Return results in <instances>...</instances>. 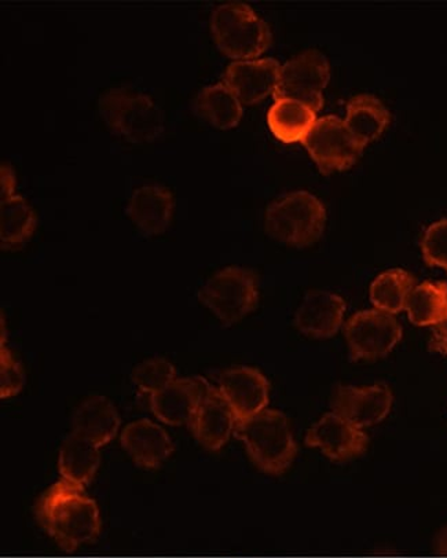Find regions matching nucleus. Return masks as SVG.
Listing matches in <instances>:
<instances>
[{
  "instance_id": "obj_1",
  "label": "nucleus",
  "mask_w": 447,
  "mask_h": 558,
  "mask_svg": "<svg viewBox=\"0 0 447 558\" xmlns=\"http://www.w3.org/2000/svg\"><path fill=\"white\" fill-rule=\"evenodd\" d=\"M83 492L61 478L36 504L39 524L68 553L92 544L101 533L98 505Z\"/></svg>"
},
{
  "instance_id": "obj_2",
  "label": "nucleus",
  "mask_w": 447,
  "mask_h": 558,
  "mask_svg": "<svg viewBox=\"0 0 447 558\" xmlns=\"http://www.w3.org/2000/svg\"><path fill=\"white\" fill-rule=\"evenodd\" d=\"M237 438L261 471L268 475H282L298 454L291 424L278 410L266 409L235 426Z\"/></svg>"
},
{
  "instance_id": "obj_3",
  "label": "nucleus",
  "mask_w": 447,
  "mask_h": 558,
  "mask_svg": "<svg viewBox=\"0 0 447 558\" xmlns=\"http://www.w3.org/2000/svg\"><path fill=\"white\" fill-rule=\"evenodd\" d=\"M215 41L226 56L235 60L257 58L270 46V25L249 3L230 0L218 4L209 17Z\"/></svg>"
},
{
  "instance_id": "obj_4",
  "label": "nucleus",
  "mask_w": 447,
  "mask_h": 558,
  "mask_svg": "<svg viewBox=\"0 0 447 558\" xmlns=\"http://www.w3.org/2000/svg\"><path fill=\"white\" fill-rule=\"evenodd\" d=\"M326 208L315 194L294 191L282 194L267 205V233L288 245L306 246L323 234Z\"/></svg>"
},
{
  "instance_id": "obj_5",
  "label": "nucleus",
  "mask_w": 447,
  "mask_h": 558,
  "mask_svg": "<svg viewBox=\"0 0 447 558\" xmlns=\"http://www.w3.org/2000/svg\"><path fill=\"white\" fill-rule=\"evenodd\" d=\"M99 110L109 128L130 141H152L165 131L161 108L154 98L138 89H107L99 98Z\"/></svg>"
},
{
  "instance_id": "obj_6",
  "label": "nucleus",
  "mask_w": 447,
  "mask_h": 558,
  "mask_svg": "<svg viewBox=\"0 0 447 558\" xmlns=\"http://www.w3.org/2000/svg\"><path fill=\"white\" fill-rule=\"evenodd\" d=\"M198 299L225 325H233L254 312L259 302V281L249 268L226 267L205 282Z\"/></svg>"
},
{
  "instance_id": "obj_7",
  "label": "nucleus",
  "mask_w": 447,
  "mask_h": 558,
  "mask_svg": "<svg viewBox=\"0 0 447 558\" xmlns=\"http://www.w3.org/2000/svg\"><path fill=\"white\" fill-rule=\"evenodd\" d=\"M329 77L330 64L324 52L303 50L281 65L275 98L298 99L318 112L324 105V88Z\"/></svg>"
},
{
  "instance_id": "obj_8",
  "label": "nucleus",
  "mask_w": 447,
  "mask_h": 558,
  "mask_svg": "<svg viewBox=\"0 0 447 558\" xmlns=\"http://www.w3.org/2000/svg\"><path fill=\"white\" fill-rule=\"evenodd\" d=\"M302 142L324 173L346 170L364 150V145L347 128L346 121L335 114L315 120Z\"/></svg>"
},
{
  "instance_id": "obj_9",
  "label": "nucleus",
  "mask_w": 447,
  "mask_h": 558,
  "mask_svg": "<svg viewBox=\"0 0 447 558\" xmlns=\"http://www.w3.org/2000/svg\"><path fill=\"white\" fill-rule=\"evenodd\" d=\"M345 335L352 361L380 360L402 339V326L392 314L364 310L352 315Z\"/></svg>"
},
{
  "instance_id": "obj_10",
  "label": "nucleus",
  "mask_w": 447,
  "mask_h": 558,
  "mask_svg": "<svg viewBox=\"0 0 447 558\" xmlns=\"http://www.w3.org/2000/svg\"><path fill=\"white\" fill-rule=\"evenodd\" d=\"M218 389L233 410L237 423L266 410L270 400V384L265 375L254 367L229 368L220 376Z\"/></svg>"
},
{
  "instance_id": "obj_11",
  "label": "nucleus",
  "mask_w": 447,
  "mask_h": 558,
  "mask_svg": "<svg viewBox=\"0 0 447 558\" xmlns=\"http://www.w3.org/2000/svg\"><path fill=\"white\" fill-rule=\"evenodd\" d=\"M392 402L391 389L383 383L371 387L340 386L334 393L333 409L362 429L382 423L390 413Z\"/></svg>"
},
{
  "instance_id": "obj_12",
  "label": "nucleus",
  "mask_w": 447,
  "mask_h": 558,
  "mask_svg": "<svg viewBox=\"0 0 447 558\" xmlns=\"http://www.w3.org/2000/svg\"><path fill=\"white\" fill-rule=\"evenodd\" d=\"M212 389L203 377L176 378L162 391L152 395V412L167 425H191Z\"/></svg>"
},
{
  "instance_id": "obj_13",
  "label": "nucleus",
  "mask_w": 447,
  "mask_h": 558,
  "mask_svg": "<svg viewBox=\"0 0 447 558\" xmlns=\"http://www.w3.org/2000/svg\"><path fill=\"white\" fill-rule=\"evenodd\" d=\"M306 445L319 449L329 460L345 462L364 454L367 436L350 421L333 412L326 413L309 429Z\"/></svg>"
},
{
  "instance_id": "obj_14",
  "label": "nucleus",
  "mask_w": 447,
  "mask_h": 558,
  "mask_svg": "<svg viewBox=\"0 0 447 558\" xmlns=\"http://www.w3.org/2000/svg\"><path fill=\"white\" fill-rule=\"evenodd\" d=\"M281 64L273 57L235 60L226 68L222 82L233 89L241 102L255 104L275 94Z\"/></svg>"
},
{
  "instance_id": "obj_15",
  "label": "nucleus",
  "mask_w": 447,
  "mask_h": 558,
  "mask_svg": "<svg viewBox=\"0 0 447 558\" xmlns=\"http://www.w3.org/2000/svg\"><path fill=\"white\" fill-rule=\"evenodd\" d=\"M345 299L334 292L313 289L294 313V326L312 339H329L338 333L346 314Z\"/></svg>"
},
{
  "instance_id": "obj_16",
  "label": "nucleus",
  "mask_w": 447,
  "mask_h": 558,
  "mask_svg": "<svg viewBox=\"0 0 447 558\" xmlns=\"http://www.w3.org/2000/svg\"><path fill=\"white\" fill-rule=\"evenodd\" d=\"M120 444L136 465L157 470L173 452L170 435L150 420L129 424L120 435Z\"/></svg>"
},
{
  "instance_id": "obj_17",
  "label": "nucleus",
  "mask_w": 447,
  "mask_h": 558,
  "mask_svg": "<svg viewBox=\"0 0 447 558\" xmlns=\"http://www.w3.org/2000/svg\"><path fill=\"white\" fill-rule=\"evenodd\" d=\"M176 197L165 184L149 183L136 187L125 213L147 234H160L170 226Z\"/></svg>"
},
{
  "instance_id": "obj_18",
  "label": "nucleus",
  "mask_w": 447,
  "mask_h": 558,
  "mask_svg": "<svg viewBox=\"0 0 447 558\" xmlns=\"http://www.w3.org/2000/svg\"><path fill=\"white\" fill-rule=\"evenodd\" d=\"M189 426L200 445L209 451H219L235 430L237 418L219 389L213 387Z\"/></svg>"
},
{
  "instance_id": "obj_19",
  "label": "nucleus",
  "mask_w": 447,
  "mask_h": 558,
  "mask_svg": "<svg viewBox=\"0 0 447 558\" xmlns=\"http://www.w3.org/2000/svg\"><path fill=\"white\" fill-rule=\"evenodd\" d=\"M73 434L92 441L97 447L110 444L118 435L120 415L114 404L102 395L84 399L72 418Z\"/></svg>"
},
{
  "instance_id": "obj_20",
  "label": "nucleus",
  "mask_w": 447,
  "mask_h": 558,
  "mask_svg": "<svg viewBox=\"0 0 447 558\" xmlns=\"http://www.w3.org/2000/svg\"><path fill=\"white\" fill-rule=\"evenodd\" d=\"M99 461V447L72 432L61 447L58 470L62 481L84 489L96 476Z\"/></svg>"
},
{
  "instance_id": "obj_21",
  "label": "nucleus",
  "mask_w": 447,
  "mask_h": 558,
  "mask_svg": "<svg viewBox=\"0 0 447 558\" xmlns=\"http://www.w3.org/2000/svg\"><path fill=\"white\" fill-rule=\"evenodd\" d=\"M390 110L370 93L355 94L346 105V124L362 145L378 138L390 123Z\"/></svg>"
},
{
  "instance_id": "obj_22",
  "label": "nucleus",
  "mask_w": 447,
  "mask_h": 558,
  "mask_svg": "<svg viewBox=\"0 0 447 558\" xmlns=\"http://www.w3.org/2000/svg\"><path fill=\"white\" fill-rule=\"evenodd\" d=\"M194 109L218 129H230L243 118V102L222 81L200 88Z\"/></svg>"
},
{
  "instance_id": "obj_23",
  "label": "nucleus",
  "mask_w": 447,
  "mask_h": 558,
  "mask_svg": "<svg viewBox=\"0 0 447 558\" xmlns=\"http://www.w3.org/2000/svg\"><path fill=\"white\" fill-rule=\"evenodd\" d=\"M315 113L312 107L298 99L278 97L267 112L268 128L278 140L293 144L307 135L317 120Z\"/></svg>"
},
{
  "instance_id": "obj_24",
  "label": "nucleus",
  "mask_w": 447,
  "mask_h": 558,
  "mask_svg": "<svg viewBox=\"0 0 447 558\" xmlns=\"http://www.w3.org/2000/svg\"><path fill=\"white\" fill-rule=\"evenodd\" d=\"M36 214L31 204L21 196L13 194L2 199L0 205V244L4 250H14L24 244L34 234Z\"/></svg>"
},
{
  "instance_id": "obj_25",
  "label": "nucleus",
  "mask_w": 447,
  "mask_h": 558,
  "mask_svg": "<svg viewBox=\"0 0 447 558\" xmlns=\"http://www.w3.org/2000/svg\"><path fill=\"white\" fill-rule=\"evenodd\" d=\"M409 319L418 326H438L447 320V282L415 286L407 302Z\"/></svg>"
},
{
  "instance_id": "obj_26",
  "label": "nucleus",
  "mask_w": 447,
  "mask_h": 558,
  "mask_svg": "<svg viewBox=\"0 0 447 558\" xmlns=\"http://www.w3.org/2000/svg\"><path fill=\"white\" fill-rule=\"evenodd\" d=\"M414 287L412 274L402 268H391L372 282L371 302L380 312L397 314L407 307L409 294Z\"/></svg>"
},
{
  "instance_id": "obj_27",
  "label": "nucleus",
  "mask_w": 447,
  "mask_h": 558,
  "mask_svg": "<svg viewBox=\"0 0 447 558\" xmlns=\"http://www.w3.org/2000/svg\"><path fill=\"white\" fill-rule=\"evenodd\" d=\"M133 383L141 392L155 395L177 378L176 366L165 357H154L140 363L133 371Z\"/></svg>"
},
{
  "instance_id": "obj_28",
  "label": "nucleus",
  "mask_w": 447,
  "mask_h": 558,
  "mask_svg": "<svg viewBox=\"0 0 447 558\" xmlns=\"http://www.w3.org/2000/svg\"><path fill=\"white\" fill-rule=\"evenodd\" d=\"M420 245L427 265L438 266L447 271V218L430 225Z\"/></svg>"
},
{
  "instance_id": "obj_29",
  "label": "nucleus",
  "mask_w": 447,
  "mask_h": 558,
  "mask_svg": "<svg viewBox=\"0 0 447 558\" xmlns=\"http://www.w3.org/2000/svg\"><path fill=\"white\" fill-rule=\"evenodd\" d=\"M25 383L24 368L7 347L0 345V398L9 399L21 392Z\"/></svg>"
},
{
  "instance_id": "obj_30",
  "label": "nucleus",
  "mask_w": 447,
  "mask_h": 558,
  "mask_svg": "<svg viewBox=\"0 0 447 558\" xmlns=\"http://www.w3.org/2000/svg\"><path fill=\"white\" fill-rule=\"evenodd\" d=\"M0 183H2V199L13 196L15 189V175L12 166L3 162L0 171Z\"/></svg>"
},
{
  "instance_id": "obj_31",
  "label": "nucleus",
  "mask_w": 447,
  "mask_h": 558,
  "mask_svg": "<svg viewBox=\"0 0 447 558\" xmlns=\"http://www.w3.org/2000/svg\"><path fill=\"white\" fill-rule=\"evenodd\" d=\"M431 349L447 355V320L444 324L435 326Z\"/></svg>"
},
{
  "instance_id": "obj_32",
  "label": "nucleus",
  "mask_w": 447,
  "mask_h": 558,
  "mask_svg": "<svg viewBox=\"0 0 447 558\" xmlns=\"http://www.w3.org/2000/svg\"><path fill=\"white\" fill-rule=\"evenodd\" d=\"M435 550L440 556H447V525L435 539Z\"/></svg>"
}]
</instances>
